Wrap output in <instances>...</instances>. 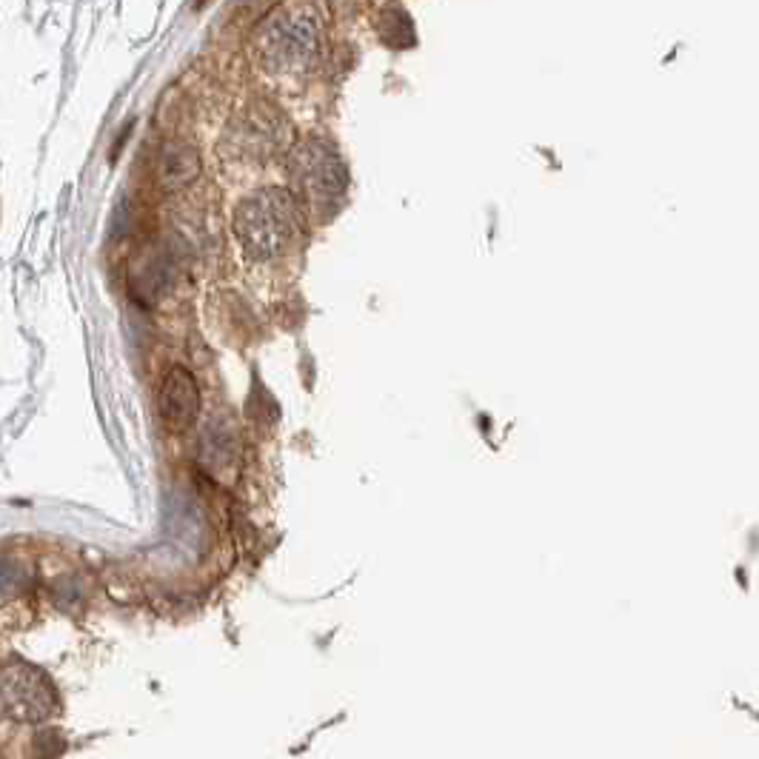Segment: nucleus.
<instances>
[{"label": "nucleus", "mask_w": 759, "mask_h": 759, "mask_svg": "<svg viewBox=\"0 0 759 759\" xmlns=\"http://www.w3.org/2000/svg\"><path fill=\"white\" fill-rule=\"evenodd\" d=\"M323 35L326 20L314 0H283L254 29V60L274 78L303 75L320 60Z\"/></svg>", "instance_id": "f257e3e1"}, {"label": "nucleus", "mask_w": 759, "mask_h": 759, "mask_svg": "<svg viewBox=\"0 0 759 759\" xmlns=\"http://www.w3.org/2000/svg\"><path fill=\"white\" fill-rule=\"evenodd\" d=\"M300 200L292 189L266 186L240 200L234 209V237L246 257L257 263L277 260L300 237Z\"/></svg>", "instance_id": "f03ea898"}, {"label": "nucleus", "mask_w": 759, "mask_h": 759, "mask_svg": "<svg viewBox=\"0 0 759 759\" xmlns=\"http://www.w3.org/2000/svg\"><path fill=\"white\" fill-rule=\"evenodd\" d=\"M289 180L303 206L312 212H329L349 189V169L329 140L306 137L289 152Z\"/></svg>", "instance_id": "7ed1b4c3"}, {"label": "nucleus", "mask_w": 759, "mask_h": 759, "mask_svg": "<svg viewBox=\"0 0 759 759\" xmlns=\"http://www.w3.org/2000/svg\"><path fill=\"white\" fill-rule=\"evenodd\" d=\"M58 711V691L49 677L26 662L0 668V714L15 722H43Z\"/></svg>", "instance_id": "20e7f679"}, {"label": "nucleus", "mask_w": 759, "mask_h": 759, "mask_svg": "<svg viewBox=\"0 0 759 759\" xmlns=\"http://www.w3.org/2000/svg\"><path fill=\"white\" fill-rule=\"evenodd\" d=\"M223 143H226L229 155L243 160V163H266L286 149L289 126L274 106L252 103L246 112L234 117Z\"/></svg>", "instance_id": "39448f33"}, {"label": "nucleus", "mask_w": 759, "mask_h": 759, "mask_svg": "<svg viewBox=\"0 0 759 759\" xmlns=\"http://www.w3.org/2000/svg\"><path fill=\"white\" fill-rule=\"evenodd\" d=\"M160 417L172 431H189L200 417V389L186 369L166 371L160 386Z\"/></svg>", "instance_id": "423d86ee"}, {"label": "nucleus", "mask_w": 759, "mask_h": 759, "mask_svg": "<svg viewBox=\"0 0 759 759\" xmlns=\"http://www.w3.org/2000/svg\"><path fill=\"white\" fill-rule=\"evenodd\" d=\"M200 152L186 140H172L157 155V183L163 192H180L200 175Z\"/></svg>", "instance_id": "0eeeda50"}, {"label": "nucleus", "mask_w": 759, "mask_h": 759, "mask_svg": "<svg viewBox=\"0 0 759 759\" xmlns=\"http://www.w3.org/2000/svg\"><path fill=\"white\" fill-rule=\"evenodd\" d=\"M200 460L209 471L226 474V468L237 463V434H234L229 417H215L203 437H200Z\"/></svg>", "instance_id": "6e6552de"}, {"label": "nucleus", "mask_w": 759, "mask_h": 759, "mask_svg": "<svg viewBox=\"0 0 759 759\" xmlns=\"http://www.w3.org/2000/svg\"><path fill=\"white\" fill-rule=\"evenodd\" d=\"M380 38L389 43L391 49H409L414 46V26L403 9H389L380 15Z\"/></svg>", "instance_id": "1a4fd4ad"}, {"label": "nucleus", "mask_w": 759, "mask_h": 759, "mask_svg": "<svg viewBox=\"0 0 759 759\" xmlns=\"http://www.w3.org/2000/svg\"><path fill=\"white\" fill-rule=\"evenodd\" d=\"M203 3H209V0H200V6H203Z\"/></svg>", "instance_id": "9d476101"}]
</instances>
